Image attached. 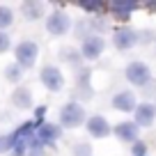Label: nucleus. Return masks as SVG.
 I'll use <instances>...</instances> for the list:
<instances>
[{
    "label": "nucleus",
    "mask_w": 156,
    "mask_h": 156,
    "mask_svg": "<svg viewBox=\"0 0 156 156\" xmlns=\"http://www.w3.org/2000/svg\"><path fill=\"white\" fill-rule=\"evenodd\" d=\"M58 119H60V126L62 129H78V126H85L87 122V110L80 101H67L58 112Z\"/></svg>",
    "instance_id": "obj_1"
},
{
    "label": "nucleus",
    "mask_w": 156,
    "mask_h": 156,
    "mask_svg": "<svg viewBox=\"0 0 156 156\" xmlns=\"http://www.w3.org/2000/svg\"><path fill=\"white\" fill-rule=\"evenodd\" d=\"M37 58H39V44L32 41V39H23L14 46V62L19 64L21 69H32L37 64Z\"/></svg>",
    "instance_id": "obj_2"
},
{
    "label": "nucleus",
    "mask_w": 156,
    "mask_h": 156,
    "mask_svg": "<svg viewBox=\"0 0 156 156\" xmlns=\"http://www.w3.org/2000/svg\"><path fill=\"white\" fill-rule=\"evenodd\" d=\"M124 78H126L133 87H147V85L154 80V78H151V67L147 62H142V60L129 62L126 67H124Z\"/></svg>",
    "instance_id": "obj_3"
},
{
    "label": "nucleus",
    "mask_w": 156,
    "mask_h": 156,
    "mask_svg": "<svg viewBox=\"0 0 156 156\" xmlns=\"http://www.w3.org/2000/svg\"><path fill=\"white\" fill-rule=\"evenodd\" d=\"M71 28H73L71 16H69L67 12H62V9H53L46 16V32H48L51 37H64V34H69Z\"/></svg>",
    "instance_id": "obj_4"
},
{
    "label": "nucleus",
    "mask_w": 156,
    "mask_h": 156,
    "mask_svg": "<svg viewBox=\"0 0 156 156\" xmlns=\"http://www.w3.org/2000/svg\"><path fill=\"white\" fill-rule=\"evenodd\" d=\"M39 80L48 92H62L64 90V73L55 64H44L39 69Z\"/></svg>",
    "instance_id": "obj_5"
},
{
    "label": "nucleus",
    "mask_w": 156,
    "mask_h": 156,
    "mask_svg": "<svg viewBox=\"0 0 156 156\" xmlns=\"http://www.w3.org/2000/svg\"><path fill=\"white\" fill-rule=\"evenodd\" d=\"M103 51H106V39H103V34H90V37H85L83 41H80V58L87 60V62H94V60H99L103 55Z\"/></svg>",
    "instance_id": "obj_6"
},
{
    "label": "nucleus",
    "mask_w": 156,
    "mask_h": 156,
    "mask_svg": "<svg viewBox=\"0 0 156 156\" xmlns=\"http://www.w3.org/2000/svg\"><path fill=\"white\" fill-rule=\"evenodd\" d=\"M85 131H87L90 138H97V140H103L112 133V126L103 115H87V122H85Z\"/></svg>",
    "instance_id": "obj_7"
},
{
    "label": "nucleus",
    "mask_w": 156,
    "mask_h": 156,
    "mask_svg": "<svg viewBox=\"0 0 156 156\" xmlns=\"http://www.w3.org/2000/svg\"><path fill=\"white\" fill-rule=\"evenodd\" d=\"M133 122H136L138 129H149L156 122V103L151 101L138 103V108L133 110Z\"/></svg>",
    "instance_id": "obj_8"
},
{
    "label": "nucleus",
    "mask_w": 156,
    "mask_h": 156,
    "mask_svg": "<svg viewBox=\"0 0 156 156\" xmlns=\"http://www.w3.org/2000/svg\"><path fill=\"white\" fill-rule=\"evenodd\" d=\"M34 138L41 142V147L55 145V142L62 138V126H60V124H53V122H44V124H39V126L34 129Z\"/></svg>",
    "instance_id": "obj_9"
},
{
    "label": "nucleus",
    "mask_w": 156,
    "mask_h": 156,
    "mask_svg": "<svg viewBox=\"0 0 156 156\" xmlns=\"http://www.w3.org/2000/svg\"><path fill=\"white\" fill-rule=\"evenodd\" d=\"M112 133H115L117 140L126 142V145H133V142L140 140V129L136 126L133 119H124V122L115 124V126H112Z\"/></svg>",
    "instance_id": "obj_10"
},
{
    "label": "nucleus",
    "mask_w": 156,
    "mask_h": 156,
    "mask_svg": "<svg viewBox=\"0 0 156 156\" xmlns=\"http://www.w3.org/2000/svg\"><path fill=\"white\" fill-rule=\"evenodd\" d=\"M138 41H140V37H138V32L131 30V28H117L115 32H112V46H115L117 51H131Z\"/></svg>",
    "instance_id": "obj_11"
},
{
    "label": "nucleus",
    "mask_w": 156,
    "mask_h": 156,
    "mask_svg": "<svg viewBox=\"0 0 156 156\" xmlns=\"http://www.w3.org/2000/svg\"><path fill=\"white\" fill-rule=\"evenodd\" d=\"M110 106L119 112H133L138 108V99H136V92L131 90H119V92L112 94L110 99Z\"/></svg>",
    "instance_id": "obj_12"
},
{
    "label": "nucleus",
    "mask_w": 156,
    "mask_h": 156,
    "mask_svg": "<svg viewBox=\"0 0 156 156\" xmlns=\"http://www.w3.org/2000/svg\"><path fill=\"white\" fill-rule=\"evenodd\" d=\"M138 7H140V5H138L136 0H112L110 5H108V9H110V16H112V19H117V21H129Z\"/></svg>",
    "instance_id": "obj_13"
},
{
    "label": "nucleus",
    "mask_w": 156,
    "mask_h": 156,
    "mask_svg": "<svg viewBox=\"0 0 156 156\" xmlns=\"http://www.w3.org/2000/svg\"><path fill=\"white\" fill-rule=\"evenodd\" d=\"M12 106L19 108V110H30V108L34 106V97L32 92H30L28 87H16L14 92H12Z\"/></svg>",
    "instance_id": "obj_14"
},
{
    "label": "nucleus",
    "mask_w": 156,
    "mask_h": 156,
    "mask_svg": "<svg viewBox=\"0 0 156 156\" xmlns=\"http://www.w3.org/2000/svg\"><path fill=\"white\" fill-rule=\"evenodd\" d=\"M21 14H23L25 21H39L44 16V2H37V0H25L21 5Z\"/></svg>",
    "instance_id": "obj_15"
},
{
    "label": "nucleus",
    "mask_w": 156,
    "mask_h": 156,
    "mask_svg": "<svg viewBox=\"0 0 156 156\" xmlns=\"http://www.w3.org/2000/svg\"><path fill=\"white\" fill-rule=\"evenodd\" d=\"M78 7L87 12L90 19H97V16H103V12L108 9V2H103V0H78Z\"/></svg>",
    "instance_id": "obj_16"
},
{
    "label": "nucleus",
    "mask_w": 156,
    "mask_h": 156,
    "mask_svg": "<svg viewBox=\"0 0 156 156\" xmlns=\"http://www.w3.org/2000/svg\"><path fill=\"white\" fill-rule=\"evenodd\" d=\"M23 69L19 67L16 62H12V64H7L5 67V71H2V76H5V80L7 83H12V85H19L21 80H23Z\"/></svg>",
    "instance_id": "obj_17"
},
{
    "label": "nucleus",
    "mask_w": 156,
    "mask_h": 156,
    "mask_svg": "<svg viewBox=\"0 0 156 156\" xmlns=\"http://www.w3.org/2000/svg\"><path fill=\"white\" fill-rule=\"evenodd\" d=\"M14 23V12L9 7L0 5V32H7V28H12Z\"/></svg>",
    "instance_id": "obj_18"
},
{
    "label": "nucleus",
    "mask_w": 156,
    "mask_h": 156,
    "mask_svg": "<svg viewBox=\"0 0 156 156\" xmlns=\"http://www.w3.org/2000/svg\"><path fill=\"white\" fill-rule=\"evenodd\" d=\"M73 156H92V145L90 142H76L73 145Z\"/></svg>",
    "instance_id": "obj_19"
},
{
    "label": "nucleus",
    "mask_w": 156,
    "mask_h": 156,
    "mask_svg": "<svg viewBox=\"0 0 156 156\" xmlns=\"http://www.w3.org/2000/svg\"><path fill=\"white\" fill-rule=\"evenodd\" d=\"M131 154L133 156H147V142L145 140H138L131 145Z\"/></svg>",
    "instance_id": "obj_20"
},
{
    "label": "nucleus",
    "mask_w": 156,
    "mask_h": 156,
    "mask_svg": "<svg viewBox=\"0 0 156 156\" xmlns=\"http://www.w3.org/2000/svg\"><path fill=\"white\" fill-rule=\"evenodd\" d=\"M9 48H12V34L0 32V55H2V53H7Z\"/></svg>",
    "instance_id": "obj_21"
},
{
    "label": "nucleus",
    "mask_w": 156,
    "mask_h": 156,
    "mask_svg": "<svg viewBox=\"0 0 156 156\" xmlns=\"http://www.w3.org/2000/svg\"><path fill=\"white\" fill-rule=\"evenodd\" d=\"M62 58L67 60V62L76 64V60H80V53H78V51H73V48H62Z\"/></svg>",
    "instance_id": "obj_22"
},
{
    "label": "nucleus",
    "mask_w": 156,
    "mask_h": 156,
    "mask_svg": "<svg viewBox=\"0 0 156 156\" xmlns=\"http://www.w3.org/2000/svg\"><path fill=\"white\" fill-rule=\"evenodd\" d=\"M44 117H46V106H39V108H34V124H44Z\"/></svg>",
    "instance_id": "obj_23"
},
{
    "label": "nucleus",
    "mask_w": 156,
    "mask_h": 156,
    "mask_svg": "<svg viewBox=\"0 0 156 156\" xmlns=\"http://www.w3.org/2000/svg\"><path fill=\"white\" fill-rule=\"evenodd\" d=\"M147 12H151V14H156V0H151V2H147Z\"/></svg>",
    "instance_id": "obj_24"
},
{
    "label": "nucleus",
    "mask_w": 156,
    "mask_h": 156,
    "mask_svg": "<svg viewBox=\"0 0 156 156\" xmlns=\"http://www.w3.org/2000/svg\"><path fill=\"white\" fill-rule=\"evenodd\" d=\"M7 151V145H5V136H0V154Z\"/></svg>",
    "instance_id": "obj_25"
}]
</instances>
